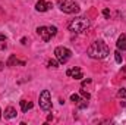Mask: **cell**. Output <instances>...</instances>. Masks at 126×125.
<instances>
[{
  "mask_svg": "<svg viewBox=\"0 0 126 125\" xmlns=\"http://www.w3.org/2000/svg\"><path fill=\"white\" fill-rule=\"evenodd\" d=\"M109 53H110L109 46H107L104 41H101V40L94 41V43L88 47V50H87V55H88L91 59H98V61H101V59L107 58V55H109Z\"/></svg>",
  "mask_w": 126,
  "mask_h": 125,
  "instance_id": "6da1fadb",
  "label": "cell"
},
{
  "mask_svg": "<svg viewBox=\"0 0 126 125\" xmlns=\"http://www.w3.org/2000/svg\"><path fill=\"white\" fill-rule=\"evenodd\" d=\"M57 6L64 13H78L79 12V6L75 0H57Z\"/></svg>",
  "mask_w": 126,
  "mask_h": 125,
  "instance_id": "3957f363",
  "label": "cell"
},
{
  "mask_svg": "<svg viewBox=\"0 0 126 125\" xmlns=\"http://www.w3.org/2000/svg\"><path fill=\"white\" fill-rule=\"evenodd\" d=\"M81 96H82L84 99H87V100H90V97H91L90 93H87V91H85V90H82V88H81Z\"/></svg>",
  "mask_w": 126,
  "mask_h": 125,
  "instance_id": "ac0fdd59",
  "label": "cell"
},
{
  "mask_svg": "<svg viewBox=\"0 0 126 125\" xmlns=\"http://www.w3.org/2000/svg\"><path fill=\"white\" fill-rule=\"evenodd\" d=\"M4 41H6V37L3 34H0V43H4Z\"/></svg>",
  "mask_w": 126,
  "mask_h": 125,
  "instance_id": "44dd1931",
  "label": "cell"
},
{
  "mask_svg": "<svg viewBox=\"0 0 126 125\" xmlns=\"http://www.w3.org/2000/svg\"><path fill=\"white\" fill-rule=\"evenodd\" d=\"M37 34H38L44 41H48V40L51 38V34H50L48 27H38V28H37Z\"/></svg>",
  "mask_w": 126,
  "mask_h": 125,
  "instance_id": "ba28073f",
  "label": "cell"
},
{
  "mask_svg": "<svg viewBox=\"0 0 126 125\" xmlns=\"http://www.w3.org/2000/svg\"><path fill=\"white\" fill-rule=\"evenodd\" d=\"M116 46H117V49H119V50H122V52H125V50H126V35H125V34H120V35H119Z\"/></svg>",
  "mask_w": 126,
  "mask_h": 125,
  "instance_id": "9c48e42d",
  "label": "cell"
},
{
  "mask_svg": "<svg viewBox=\"0 0 126 125\" xmlns=\"http://www.w3.org/2000/svg\"><path fill=\"white\" fill-rule=\"evenodd\" d=\"M66 75H67V77H72V78H75V80H82V78H84V72H82V69L78 68V66H75V68H72V69H67V71H66Z\"/></svg>",
  "mask_w": 126,
  "mask_h": 125,
  "instance_id": "52a82bcc",
  "label": "cell"
},
{
  "mask_svg": "<svg viewBox=\"0 0 126 125\" xmlns=\"http://www.w3.org/2000/svg\"><path fill=\"white\" fill-rule=\"evenodd\" d=\"M51 7H53V3L46 1V0H38V1L35 3V10H37V12H47V10L51 9Z\"/></svg>",
  "mask_w": 126,
  "mask_h": 125,
  "instance_id": "8992f818",
  "label": "cell"
},
{
  "mask_svg": "<svg viewBox=\"0 0 126 125\" xmlns=\"http://www.w3.org/2000/svg\"><path fill=\"white\" fill-rule=\"evenodd\" d=\"M117 97H120V99H126V88H120V90L117 91Z\"/></svg>",
  "mask_w": 126,
  "mask_h": 125,
  "instance_id": "9a60e30c",
  "label": "cell"
},
{
  "mask_svg": "<svg viewBox=\"0 0 126 125\" xmlns=\"http://www.w3.org/2000/svg\"><path fill=\"white\" fill-rule=\"evenodd\" d=\"M88 27H90V21H88V18H84V16L72 19L69 22V25H67L69 31L72 32H84Z\"/></svg>",
  "mask_w": 126,
  "mask_h": 125,
  "instance_id": "7a4b0ae2",
  "label": "cell"
},
{
  "mask_svg": "<svg viewBox=\"0 0 126 125\" xmlns=\"http://www.w3.org/2000/svg\"><path fill=\"white\" fill-rule=\"evenodd\" d=\"M21 109H22L24 113L28 112L30 109H32V103L31 102H27V100H21Z\"/></svg>",
  "mask_w": 126,
  "mask_h": 125,
  "instance_id": "8fae6325",
  "label": "cell"
},
{
  "mask_svg": "<svg viewBox=\"0 0 126 125\" xmlns=\"http://www.w3.org/2000/svg\"><path fill=\"white\" fill-rule=\"evenodd\" d=\"M0 118H1V109H0Z\"/></svg>",
  "mask_w": 126,
  "mask_h": 125,
  "instance_id": "603a6c76",
  "label": "cell"
},
{
  "mask_svg": "<svg viewBox=\"0 0 126 125\" xmlns=\"http://www.w3.org/2000/svg\"><path fill=\"white\" fill-rule=\"evenodd\" d=\"M15 116H16V109H15V107L9 106V107L4 109V118H6V119H12V118H15Z\"/></svg>",
  "mask_w": 126,
  "mask_h": 125,
  "instance_id": "30bf717a",
  "label": "cell"
},
{
  "mask_svg": "<svg viewBox=\"0 0 126 125\" xmlns=\"http://www.w3.org/2000/svg\"><path fill=\"white\" fill-rule=\"evenodd\" d=\"M76 104H78V107H79V109H85V107L88 106V102H87V99H85V100H79Z\"/></svg>",
  "mask_w": 126,
  "mask_h": 125,
  "instance_id": "4fadbf2b",
  "label": "cell"
},
{
  "mask_svg": "<svg viewBox=\"0 0 126 125\" xmlns=\"http://www.w3.org/2000/svg\"><path fill=\"white\" fill-rule=\"evenodd\" d=\"M18 63H19V65H25V62H19V61L16 59V56L12 55V56L9 58V61L6 62V65H7V66H13V65H18Z\"/></svg>",
  "mask_w": 126,
  "mask_h": 125,
  "instance_id": "7c38bea8",
  "label": "cell"
},
{
  "mask_svg": "<svg viewBox=\"0 0 126 125\" xmlns=\"http://www.w3.org/2000/svg\"><path fill=\"white\" fill-rule=\"evenodd\" d=\"M1 69H3V63L0 62V71H1Z\"/></svg>",
  "mask_w": 126,
  "mask_h": 125,
  "instance_id": "7402d4cb",
  "label": "cell"
},
{
  "mask_svg": "<svg viewBox=\"0 0 126 125\" xmlns=\"http://www.w3.org/2000/svg\"><path fill=\"white\" fill-rule=\"evenodd\" d=\"M70 100H72L73 103H78L81 99H79V96H78V94H72V96H70Z\"/></svg>",
  "mask_w": 126,
  "mask_h": 125,
  "instance_id": "e0dca14e",
  "label": "cell"
},
{
  "mask_svg": "<svg viewBox=\"0 0 126 125\" xmlns=\"http://www.w3.org/2000/svg\"><path fill=\"white\" fill-rule=\"evenodd\" d=\"M103 16H104L106 19H110V10H109V9H104V10H103Z\"/></svg>",
  "mask_w": 126,
  "mask_h": 125,
  "instance_id": "ffe728a7",
  "label": "cell"
},
{
  "mask_svg": "<svg viewBox=\"0 0 126 125\" xmlns=\"http://www.w3.org/2000/svg\"><path fill=\"white\" fill-rule=\"evenodd\" d=\"M114 59L117 63H122V55H120V50H116L114 52Z\"/></svg>",
  "mask_w": 126,
  "mask_h": 125,
  "instance_id": "5bb4252c",
  "label": "cell"
},
{
  "mask_svg": "<svg viewBox=\"0 0 126 125\" xmlns=\"http://www.w3.org/2000/svg\"><path fill=\"white\" fill-rule=\"evenodd\" d=\"M48 30H50V34H51V37H54V35L57 34V28H56V27H48Z\"/></svg>",
  "mask_w": 126,
  "mask_h": 125,
  "instance_id": "d6986e66",
  "label": "cell"
},
{
  "mask_svg": "<svg viewBox=\"0 0 126 125\" xmlns=\"http://www.w3.org/2000/svg\"><path fill=\"white\" fill-rule=\"evenodd\" d=\"M54 56H56V59L59 61V63H66L69 59H70L72 52H70L67 47L59 46V47H56V49H54Z\"/></svg>",
  "mask_w": 126,
  "mask_h": 125,
  "instance_id": "277c9868",
  "label": "cell"
},
{
  "mask_svg": "<svg viewBox=\"0 0 126 125\" xmlns=\"http://www.w3.org/2000/svg\"><path fill=\"white\" fill-rule=\"evenodd\" d=\"M38 102H40V107L43 110H50L51 109V94H50V91L48 90H43L41 94H40Z\"/></svg>",
  "mask_w": 126,
  "mask_h": 125,
  "instance_id": "5b68a950",
  "label": "cell"
},
{
  "mask_svg": "<svg viewBox=\"0 0 126 125\" xmlns=\"http://www.w3.org/2000/svg\"><path fill=\"white\" fill-rule=\"evenodd\" d=\"M48 68H57L59 66V61H48Z\"/></svg>",
  "mask_w": 126,
  "mask_h": 125,
  "instance_id": "2e32d148",
  "label": "cell"
}]
</instances>
